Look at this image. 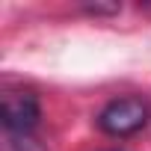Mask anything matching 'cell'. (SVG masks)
Wrapping results in <instances>:
<instances>
[{"mask_svg":"<svg viewBox=\"0 0 151 151\" xmlns=\"http://www.w3.org/2000/svg\"><path fill=\"white\" fill-rule=\"evenodd\" d=\"M148 116H151V107L142 98L127 95V98L110 101L98 113V127L110 136H130V133H136L148 124Z\"/></svg>","mask_w":151,"mask_h":151,"instance_id":"1","label":"cell"},{"mask_svg":"<svg viewBox=\"0 0 151 151\" xmlns=\"http://www.w3.org/2000/svg\"><path fill=\"white\" fill-rule=\"evenodd\" d=\"M0 116H3V130L30 133L39 124V98L30 89H6L0 98Z\"/></svg>","mask_w":151,"mask_h":151,"instance_id":"2","label":"cell"},{"mask_svg":"<svg viewBox=\"0 0 151 151\" xmlns=\"http://www.w3.org/2000/svg\"><path fill=\"white\" fill-rule=\"evenodd\" d=\"M0 151H47V148H45L39 139H33L30 133H12V130H3Z\"/></svg>","mask_w":151,"mask_h":151,"instance_id":"3","label":"cell"}]
</instances>
